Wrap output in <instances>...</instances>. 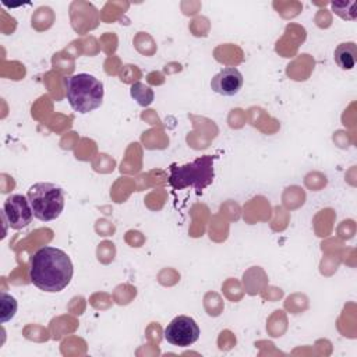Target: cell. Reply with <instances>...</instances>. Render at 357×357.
I'll return each mask as SVG.
<instances>
[{"label":"cell","instance_id":"1","mask_svg":"<svg viewBox=\"0 0 357 357\" xmlns=\"http://www.w3.org/2000/svg\"><path fill=\"white\" fill-rule=\"evenodd\" d=\"M73 273V262L68 254L60 248L45 245L31 257L29 280L46 293L64 290L70 284Z\"/></svg>","mask_w":357,"mask_h":357},{"label":"cell","instance_id":"2","mask_svg":"<svg viewBox=\"0 0 357 357\" xmlns=\"http://www.w3.org/2000/svg\"><path fill=\"white\" fill-rule=\"evenodd\" d=\"M66 96L73 110L85 114L98 109L103 102V84L88 73H78L64 79Z\"/></svg>","mask_w":357,"mask_h":357},{"label":"cell","instance_id":"3","mask_svg":"<svg viewBox=\"0 0 357 357\" xmlns=\"http://www.w3.org/2000/svg\"><path fill=\"white\" fill-rule=\"evenodd\" d=\"M213 160L212 155H204L197 158L195 160L185 165H170L169 184L174 190H184L187 187H192L197 191H201L212 184L215 172H213Z\"/></svg>","mask_w":357,"mask_h":357},{"label":"cell","instance_id":"4","mask_svg":"<svg viewBox=\"0 0 357 357\" xmlns=\"http://www.w3.org/2000/svg\"><path fill=\"white\" fill-rule=\"evenodd\" d=\"M26 197L33 216L40 222L57 219L64 209V191L54 183H35L28 188Z\"/></svg>","mask_w":357,"mask_h":357},{"label":"cell","instance_id":"5","mask_svg":"<svg viewBox=\"0 0 357 357\" xmlns=\"http://www.w3.org/2000/svg\"><path fill=\"white\" fill-rule=\"evenodd\" d=\"M199 333V326L194 318L188 315H178L167 324L163 337L173 346L188 347L198 340Z\"/></svg>","mask_w":357,"mask_h":357},{"label":"cell","instance_id":"6","mask_svg":"<svg viewBox=\"0 0 357 357\" xmlns=\"http://www.w3.org/2000/svg\"><path fill=\"white\" fill-rule=\"evenodd\" d=\"M1 212L6 223H8V226L14 230L26 227L35 218L28 197L22 194L10 195L3 204Z\"/></svg>","mask_w":357,"mask_h":357},{"label":"cell","instance_id":"7","mask_svg":"<svg viewBox=\"0 0 357 357\" xmlns=\"http://www.w3.org/2000/svg\"><path fill=\"white\" fill-rule=\"evenodd\" d=\"M244 78L238 68L225 67L211 81V88L223 96H234L240 92Z\"/></svg>","mask_w":357,"mask_h":357},{"label":"cell","instance_id":"8","mask_svg":"<svg viewBox=\"0 0 357 357\" xmlns=\"http://www.w3.org/2000/svg\"><path fill=\"white\" fill-rule=\"evenodd\" d=\"M333 59L342 70H351L357 63V45L354 42L339 43L335 49Z\"/></svg>","mask_w":357,"mask_h":357},{"label":"cell","instance_id":"9","mask_svg":"<svg viewBox=\"0 0 357 357\" xmlns=\"http://www.w3.org/2000/svg\"><path fill=\"white\" fill-rule=\"evenodd\" d=\"M130 93L137 100V103L139 106H144V107L149 106L153 102V99H155L153 91L148 85H145L142 82L132 84L131 89H130Z\"/></svg>","mask_w":357,"mask_h":357},{"label":"cell","instance_id":"10","mask_svg":"<svg viewBox=\"0 0 357 357\" xmlns=\"http://www.w3.org/2000/svg\"><path fill=\"white\" fill-rule=\"evenodd\" d=\"M17 308H18L17 300L11 294H8L6 291H1V298H0V321L3 324H6L10 319H13L15 312H17Z\"/></svg>","mask_w":357,"mask_h":357}]
</instances>
